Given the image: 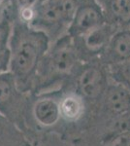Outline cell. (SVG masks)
<instances>
[{
	"mask_svg": "<svg viewBox=\"0 0 130 146\" xmlns=\"http://www.w3.org/2000/svg\"><path fill=\"white\" fill-rule=\"evenodd\" d=\"M51 46L46 33L15 18L10 38V68L18 88L31 93L38 69Z\"/></svg>",
	"mask_w": 130,
	"mask_h": 146,
	"instance_id": "obj_1",
	"label": "cell"
},
{
	"mask_svg": "<svg viewBox=\"0 0 130 146\" xmlns=\"http://www.w3.org/2000/svg\"><path fill=\"white\" fill-rule=\"evenodd\" d=\"M73 38L68 34L51 44L41 62L31 93L39 95L55 85H67L82 64Z\"/></svg>",
	"mask_w": 130,
	"mask_h": 146,
	"instance_id": "obj_2",
	"label": "cell"
},
{
	"mask_svg": "<svg viewBox=\"0 0 130 146\" xmlns=\"http://www.w3.org/2000/svg\"><path fill=\"white\" fill-rule=\"evenodd\" d=\"M32 100L18 88L10 71L0 74V113L18 127L29 139L32 137Z\"/></svg>",
	"mask_w": 130,
	"mask_h": 146,
	"instance_id": "obj_3",
	"label": "cell"
},
{
	"mask_svg": "<svg viewBox=\"0 0 130 146\" xmlns=\"http://www.w3.org/2000/svg\"><path fill=\"white\" fill-rule=\"evenodd\" d=\"M79 0H40L29 25L46 33L51 44L67 34Z\"/></svg>",
	"mask_w": 130,
	"mask_h": 146,
	"instance_id": "obj_4",
	"label": "cell"
},
{
	"mask_svg": "<svg viewBox=\"0 0 130 146\" xmlns=\"http://www.w3.org/2000/svg\"><path fill=\"white\" fill-rule=\"evenodd\" d=\"M110 81L108 67L96 60L82 63L66 87L73 85L74 90L84 96L86 102H99Z\"/></svg>",
	"mask_w": 130,
	"mask_h": 146,
	"instance_id": "obj_5",
	"label": "cell"
},
{
	"mask_svg": "<svg viewBox=\"0 0 130 146\" xmlns=\"http://www.w3.org/2000/svg\"><path fill=\"white\" fill-rule=\"evenodd\" d=\"M117 30L113 25L106 23L81 36L73 38L82 62L99 60Z\"/></svg>",
	"mask_w": 130,
	"mask_h": 146,
	"instance_id": "obj_6",
	"label": "cell"
},
{
	"mask_svg": "<svg viewBox=\"0 0 130 146\" xmlns=\"http://www.w3.org/2000/svg\"><path fill=\"white\" fill-rule=\"evenodd\" d=\"M104 23L105 13L97 0H79L67 34L76 38Z\"/></svg>",
	"mask_w": 130,
	"mask_h": 146,
	"instance_id": "obj_7",
	"label": "cell"
},
{
	"mask_svg": "<svg viewBox=\"0 0 130 146\" xmlns=\"http://www.w3.org/2000/svg\"><path fill=\"white\" fill-rule=\"evenodd\" d=\"M59 92L41 94L31 103V119L36 126L42 129H51L62 120L60 115Z\"/></svg>",
	"mask_w": 130,
	"mask_h": 146,
	"instance_id": "obj_8",
	"label": "cell"
},
{
	"mask_svg": "<svg viewBox=\"0 0 130 146\" xmlns=\"http://www.w3.org/2000/svg\"><path fill=\"white\" fill-rule=\"evenodd\" d=\"M105 119L130 111V92L121 85L110 81L99 101Z\"/></svg>",
	"mask_w": 130,
	"mask_h": 146,
	"instance_id": "obj_9",
	"label": "cell"
},
{
	"mask_svg": "<svg viewBox=\"0 0 130 146\" xmlns=\"http://www.w3.org/2000/svg\"><path fill=\"white\" fill-rule=\"evenodd\" d=\"M130 58V28L115 32L99 60L106 66L117 64Z\"/></svg>",
	"mask_w": 130,
	"mask_h": 146,
	"instance_id": "obj_10",
	"label": "cell"
},
{
	"mask_svg": "<svg viewBox=\"0 0 130 146\" xmlns=\"http://www.w3.org/2000/svg\"><path fill=\"white\" fill-rule=\"evenodd\" d=\"M61 120L68 124H75L84 118L86 112V100L75 90H69L58 96Z\"/></svg>",
	"mask_w": 130,
	"mask_h": 146,
	"instance_id": "obj_11",
	"label": "cell"
},
{
	"mask_svg": "<svg viewBox=\"0 0 130 146\" xmlns=\"http://www.w3.org/2000/svg\"><path fill=\"white\" fill-rule=\"evenodd\" d=\"M15 18L14 7L9 4L0 17V74L8 72L10 68V38Z\"/></svg>",
	"mask_w": 130,
	"mask_h": 146,
	"instance_id": "obj_12",
	"label": "cell"
},
{
	"mask_svg": "<svg viewBox=\"0 0 130 146\" xmlns=\"http://www.w3.org/2000/svg\"><path fill=\"white\" fill-rule=\"evenodd\" d=\"M106 23L115 28H130V0H113L103 9Z\"/></svg>",
	"mask_w": 130,
	"mask_h": 146,
	"instance_id": "obj_13",
	"label": "cell"
},
{
	"mask_svg": "<svg viewBox=\"0 0 130 146\" xmlns=\"http://www.w3.org/2000/svg\"><path fill=\"white\" fill-rule=\"evenodd\" d=\"M0 146H30L20 129L0 113Z\"/></svg>",
	"mask_w": 130,
	"mask_h": 146,
	"instance_id": "obj_14",
	"label": "cell"
},
{
	"mask_svg": "<svg viewBox=\"0 0 130 146\" xmlns=\"http://www.w3.org/2000/svg\"><path fill=\"white\" fill-rule=\"evenodd\" d=\"M108 72L111 81L121 85L130 92V58L108 66Z\"/></svg>",
	"mask_w": 130,
	"mask_h": 146,
	"instance_id": "obj_15",
	"label": "cell"
},
{
	"mask_svg": "<svg viewBox=\"0 0 130 146\" xmlns=\"http://www.w3.org/2000/svg\"><path fill=\"white\" fill-rule=\"evenodd\" d=\"M40 0H15L13 4L16 17L20 22L30 25L35 15V9Z\"/></svg>",
	"mask_w": 130,
	"mask_h": 146,
	"instance_id": "obj_16",
	"label": "cell"
},
{
	"mask_svg": "<svg viewBox=\"0 0 130 146\" xmlns=\"http://www.w3.org/2000/svg\"><path fill=\"white\" fill-rule=\"evenodd\" d=\"M11 0H0V10H4L9 4H11Z\"/></svg>",
	"mask_w": 130,
	"mask_h": 146,
	"instance_id": "obj_17",
	"label": "cell"
},
{
	"mask_svg": "<svg viewBox=\"0 0 130 146\" xmlns=\"http://www.w3.org/2000/svg\"><path fill=\"white\" fill-rule=\"evenodd\" d=\"M2 12H3V10H0V17H1V14H2Z\"/></svg>",
	"mask_w": 130,
	"mask_h": 146,
	"instance_id": "obj_18",
	"label": "cell"
}]
</instances>
